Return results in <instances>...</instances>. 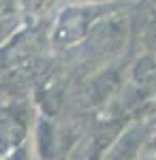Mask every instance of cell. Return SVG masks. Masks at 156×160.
<instances>
[{"instance_id":"1","label":"cell","mask_w":156,"mask_h":160,"mask_svg":"<svg viewBox=\"0 0 156 160\" xmlns=\"http://www.w3.org/2000/svg\"><path fill=\"white\" fill-rule=\"evenodd\" d=\"M30 126L26 102H11L0 109V156L22 148Z\"/></svg>"},{"instance_id":"2","label":"cell","mask_w":156,"mask_h":160,"mask_svg":"<svg viewBox=\"0 0 156 160\" xmlns=\"http://www.w3.org/2000/svg\"><path fill=\"white\" fill-rule=\"evenodd\" d=\"M90 26V17L84 9H71V11H64L56 24V30H54V41L56 43H75L86 34Z\"/></svg>"},{"instance_id":"3","label":"cell","mask_w":156,"mask_h":160,"mask_svg":"<svg viewBox=\"0 0 156 160\" xmlns=\"http://www.w3.org/2000/svg\"><path fill=\"white\" fill-rule=\"evenodd\" d=\"M145 137H148V130L141 124L126 128L118 137V141H113V145L105 154V160H135L141 145H143Z\"/></svg>"},{"instance_id":"4","label":"cell","mask_w":156,"mask_h":160,"mask_svg":"<svg viewBox=\"0 0 156 160\" xmlns=\"http://www.w3.org/2000/svg\"><path fill=\"white\" fill-rule=\"evenodd\" d=\"M135 79L139 83H152L156 79V62L150 58H143L135 68Z\"/></svg>"},{"instance_id":"5","label":"cell","mask_w":156,"mask_h":160,"mask_svg":"<svg viewBox=\"0 0 156 160\" xmlns=\"http://www.w3.org/2000/svg\"><path fill=\"white\" fill-rule=\"evenodd\" d=\"M7 160H26L24 148H17V149H13L11 154H7Z\"/></svg>"},{"instance_id":"6","label":"cell","mask_w":156,"mask_h":160,"mask_svg":"<svg viewBox=\"0 0 156 160\" xmlns=\"http://www.w3.org/2000/svg\"><path fill=\"white\" fill-rule=\"evenodd\" d=\"M154 143H156V141H154ZM154 149H156V145H154Z\"/></svg>"}]
</instances>
